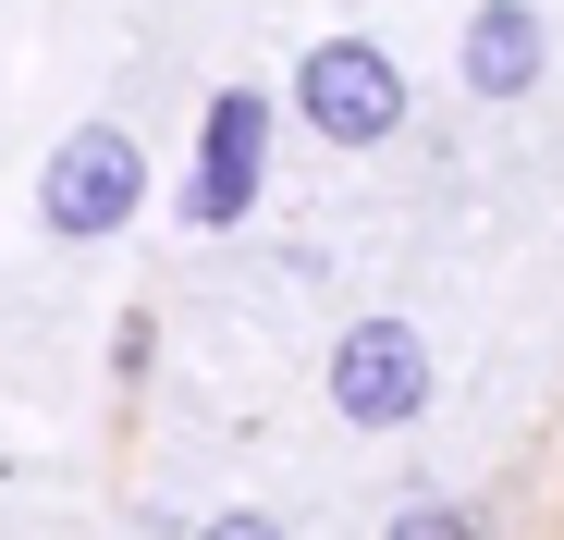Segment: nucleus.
<instances>
[{"label": "nucleus", "instance_id": "obj_3", "mask_svg": "<svg viewBox=\"0 0 564 540\" xmlns=\"http://www.w3.org/2000/svg\"><path fill=\"white\" fill-rule=\"evenodd\" d=\"M148 209V148L123 123H74L50 160H37V222L62 246H111L123 222Z\"/></svg>", "mask_w": 564, "mask_h": 540}, {"label": "nucleus", "instance_id": "obj_8", "mask_svg": "<svg viewBox=\"0 0 564 540\" xmlns=\"http://www.w3.org/2000/svg\"><path fill=\"white\" fill-rule=\"evenodd\" d=\"M148 344H160L148 307H123V332H111V381H148Z\"/></svg>", "mask_w": 564, "mask_h": 540}, {"label": "nucleus", "instance_id": "obj_2", "mask_svg": "<svg viewBox=\"0 0 564 540\" xmlns=\"http://www.w3.org/2000/svg\"><path fill=\"white\" fill-rule=\"evenodd\" d=\"M405 111H417V99H405V62L368 37V25H344V37H319V50L295 62V123H307L319 148H344V160H356V148H393Z\"/></svg>", "mask_w": 564, "mask_h": 540}, {"label": "nucleus", "instance_id": "obj_7", "mask_svg": "<svg viewBox=\"0 0 564 540\" xmlns=\"http://www.w3.org/2000/svg\"><path fill=\"white\" fill-rule=\"evenodd\" d=\"M184 540H295V528H282V516H258V504H221V516H197Z\"/></svg>", "mask_w": 564, "mask_h": 540}, {"label": "nucleus", "instance_id": "obj_4", "mask_svg": "<svg viewBox=\"0 0 564 540\" xmlns=\"http://www.w3.org/2000/svg\"><path fill=\"white\" fill-rule=\"evenodd\" d=\"M270 99L258 86H221V99L197 111V172H184V222L197 234H234V222H258V185H270Z\"/></svg>", "mask_w": 564, "mask_h": 540}, {"label": "nucleus", "instance_id": "obj_6", "mask_svg": "<svg viewBox=\"0 0 564 540\" xmlns=\"http://www.w3.org/2000/svg\"><path fill=\"white\" fill-rule=\"evenodd\" d=\"M381 540H479V516H466L454 492H417V504H393V516H381Z\"/></svg>", "mask_w": 564, "mask_h": 540}, {"label": "nucleus", "instance_id": "obj_5", "mask_svg": "<svg viewBox=\"0 0 564 540\" xmlns=\"http://www.w3.org/2000/svg\"><path fill=\"white\" fill-rule=\"evenodd\" d=\"M540 74H552V13L540 0H479L454 37V86L503 111V99H540Z\"/></svg>", "mask_w": 564, "mask_h": 540}, {"label": "nucleus", "instance_id": "obj_1", "mask_svg": "<svg viewBox=\"0 0 564 540\" xmlns=\"http://www.w3.org/2000/svg\"><path fill=\"white\" fill-rule=\"evenodd\" d=\"M319 393H332V418H344V430H417V418H430V393H442V356H430V332H417V320L368 307V320H344V332H332Z\"/></svg>", "mask_w": 564, "mask_h": 540}]
</instances>
